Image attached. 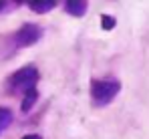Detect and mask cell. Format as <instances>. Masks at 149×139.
Here are the masks:
<instances>
[{
	"mask_svg": "<svg viewBox=\"0 0 149 139\" xmlns=\"http://www.w3.org/2000/svg\"><path fill=\"white\" fill-rule=\"evenodd\" d=\"M115 24H117V20H115L113 16H109V14H103V16H101V26H103L105 30L115 28Z\"/></svg>",
	"mask_w": 149,
	"mask_h": 139,
	"instance_id": "obj_8",
	"label": "cell"
},
{
	"mask_svg": "<svg viewBox=\"0 0 149 139\" xmlns=\"http://www.w3.org/2000/svg\"><path fill=\"white\" fill-rule=\"evenodd\" d=\"M38 101V91L36 89H32V91H28L22 97V101H20V109H22V113H28L32 107H34V103Z\"/></svg>",
	"mask_w": 149,
	"mask_h": 139,
	"instance_id": "obj_6",
	"label": "cell"
},
{
	"mask_svg": "<svg viewBox=\"0 0 149 139\" xmlns=\"http://www.w3.org/2000/svg\"><path fill=\"white\" fill-rule=\"evenodd\" d=\"M40 75H38V69L34 65H26L22 69L14 71L8 79V93L12 95H22L24 97L28 91L36 89V83H38Z\"/></svg>",
	"mask_w": 149,
	"mask_h": 139,
	"instance_id": "obj_1",
	"label": "cell"
},
{
	"mask_svg": "<svg viewBox=\"0 0 149 139\" xmlns=\"http://www.w3.org/2000/svg\"><path fill=\"white\" fill-rule=\"evenodd\" d=\"M22 139H42V137H40V135H24Z\"/></svg>",
	"mask_w": 149,
	"mask_h": 139,
	"instance_id": "obj_10",
	"label": "cell"
},
{
	"mask_svg": "<svg viewBox=\"0 0 149 139\" xmlns=\"http://www.w3.org/2000/svg\"><path fill=\"white\" fill-rule=\"evenodd\" d=\"M14 6H18V2H8V0H0V14H2V12H10V10H14Z\"/></svg>",
	"mask_w": 149,
	"mask_h": 139,
	"instance_id": "obj_9",
	"label": "cell"
},
{
	"mask_svg": "<svg viewBox=\"0 0 149 139\" xmlns=\"http://www.w3.org/2000/svg\"><path fill=\"white\" fill-rule=\"evenodd\" d=\"M10 123H12V111L6 107H0V133L6 127H10Z\"/></svg>",
	"mask_w": 149,
	"mask_h": 139,
	"instance_id": "obj_7",
	"label": "cell"
},
{
	"mask_svg": "<svg viewBox=\"0 0 149 139\" xmlns=\"http://www.w3.org/2000/svg\"><path fill=\"white\" fill-rule=\"evenodd\" d=\"M121 91L117 79H95L91 81V101L95 107H107Z\"/></svg>",
	"mask_w": 149,
	"mask_h": 139,
	"instance_id": "obj_2",
	"label": "cell"
},
{
	"mask_svg": "<svg viewBox=\"0 0 149 139\" xmlns=\"http://www.w3.org/2000/svg\"><path fill=\"white\" fill-rule=\"evenodd\" d=\"M45 30L34 22H24L12 36V45L14 48H26V46H32L36 45L40 38H42Z\"/></svg>",
	"mask_w": 149,
	"mask_h": 139,
	"instance_id": "obj_3",
	"label": "cell"
},
{
	"mask_svg": "<svg viewBox=\"0 0 149 139\" xmlns=\"http://www.w3.org/2000/svg\"><path fill=\"white\" fill-rule=\"evenodd\" d=\"M87 8H89V4H87L85 0H67V2H65V10H67L71 16H77V18L85 16V14H87Z\"/></svg>",
	"mask_w": 149,
	"mask_h": 139,
	"instance_id": "obj_4",
	"label": "cell"
},
{
	"mask_svg": "<svg viewBox=\"0 0 149 139\" xmlns=\"http://www.w3.org/2000/svg\"><path fill=\"white\" fill-rule=\"evenodd\" d=\"M28 6H30L32 12L45 14V12H50V10L56 6V2H54V0H32V2H28Z\"/></svg>",
	"mask_w": 149,
	"mask_h": 139,
	"instance_id": "obj_5",
	"label": "cell"
}]
</instances>
